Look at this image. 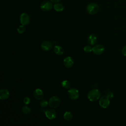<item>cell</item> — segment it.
Masks as SVG:
<instances>
[{
	"instance_id": "cell-3",
	"label": "cell",
	"mask_w": 126,
	"mask_h": 126,
	"mask_svg": "<svg viewBox=\"0 0 126 126\" xmlns=\"http://www.w3.org/2000/svg\"><path fill=\"white\" fill-rule=\"evenodd\" d=\"M49 105L52 108H58L60 105L61 100L59 97L57 96H53L49 100Z\"/></svg>"
},
{
	"instance_id": "cell-16",
	"label": "cell",
	"mask_w": 126,
	"mask_h": 126,
	"mask_svg": "<svg viewBox=\"0 0 126 126\" xmlns=\"http://www.w3.org/2000/svg\"><path fill=\"white\" fill-rule=\"evenodd\" d=\"M53 7H54V9L56 11H58V12H61L64 9L63 5L62 3H59V2L55 3V4L54 5Z\"/></svg>"
},
{
	"instance_id": "cell-25",
	"label": "cell",
	"mask_w": 126,
	"mask_h": 126,
	"mask_svg": "<svg viewBox=\"0 0 126 126\" xmlns=\"http://www.w3.org/2000/svg\"><path fill=\"white\" fill-rule=\"evenodd\" d=\"M107 97H108L109 99H110V98H113V94L112 93L109 92V93H108L107 94Z\"/></svg>"
},
{
	"instance_id": "cell-23",
	"label": "cell",
	"mask_w": 126,
	"mask_h": 126,
	"mask_svg": "<svg viewBox=\"0 0 126 126\" xmlns=\"http://www.w3.org/2000/svg\"><path fill=\"white\" fill-rule=\"evenodd\" d=\"M23 102H24V103L25 104L27 105V104H29L30 103V102H31V99H30V98L29 97H26L24 99Z\"/></svg>"
},
{
	"instance_id": "cell-18",
	"label": "cell",
	"mask_w": 126,
	"mask_h": 126,
	"mask_svg": "<svg viewBox=\"0 0 126 126\" xmlns=\"http://www.w3.org/2000/svg\"><path fill=\"white\" fill-rule=\"evenodd\" d=\"M61 84H62V87L66 89H69L71 87V84H70V82L68 80H64V81H62L61 83Z\"/></svg>"
},
{
	"instance_id": "cell-6",
	"label": "cell",
	"mask_w": 126,
	"mask_h": 126,
	"mask_svg": "<svg viewBox=\"0 0 126 126\" xmlns=\"http://www.w3.org/2000/svg\"><path fill=\"white\" fill-rule=\"evenodd\" d=\"M110 104L109 98L107 96H103L101 97L99 100V104L100 106L103 108H106Z\"/></svg>"
},
{
	"instance_id": "cell-22",
	"label": "cell",
	"mask_w": 126,
	"mask_h": 126,
	"mask_svg": "<svg viewBox=\"0 0 126 126\" xmlns=\"http://www.w3.org/2000/svg\"><path fill=\"white\" fill-rule=\"evenodd\" d=\"M84 50L86 53H91L92 51H93V48H92L90 45H87L84 47Z\"/></svg>"
},
{
	"instance_id": "cell-24",
	"label": "cell",
	"mask_w": 126,
	"mask_h": 126,
	"mask_svg": "<svg viewBox=\"0 0 126 126\" xmlns=\"http://www.w3.org/2000/svg\"><path fill=\"white\" fill-rule=\"evenodd\" d=\"M122 53L123 55L125 56H126V45H125L122 49Z\"/></svg>"
},
{
	"instance_id": "cell-7",
	"label": "cell",
	"mask_w": 126,
	"mask_h": 126,
	"mask_svg": "<svg viewBox=\"0 0 126 126\" xmlns=\"http://www.w3.org/2000/svg\"><path fill=\"white\" fill-rule=\"evenodd\" d=\"M53 7L52 3L51 1L48 0H45L41 2L40 4L41 9L44 11H50Z\"/></svg>"
},
{
	"instance_id": "cell-10",
	"label": "cell",
	"mask_w": 126,
	"mask_h": 126,
	"mask_svg": "<svg viewBox=\"0 0 126 126\" xmlns=\"http://www.w3.org/2000/svg\"><path fill=\"white\" fill-rule=\"evenodd\" d=\"M46 117L49 120H53L56 117V112L53 109H48L45 111Z\"/></svg>"
},
{
	"instance_id": "cell-15",
	"label": "cell",
	"mask_w": 126,
	"mask_h": 126,
	"mask_svg": "<svg viewBox=\"0 0 126 126\" xmlns=\"http://www.w3.org/2000/svg\"><path fill=\"white\" fill-rule=\"evenodd\" d=\"M54 51L57 55H62L63 53V48L58 45H56L54 47Z\"/></svg>"
},
{
	"instance_id": "cell-13",
	"label": "cell",
	"mask_w": 126,
	"mask_h": 126,
	"mask_svg": "<svg viewBox=\"0 0 126 126\" xmlns=\"http://www.w3.org/2000/svg\"><path fill=\"white\" fill-rule=\"evenodd\" d=\"M10 94L9 91L5 89H2L0 91V99L1 100H5L8 98L9 97Z\"/></svg>"
},
{
	"instance_id": "cell-14",
	"label": "cell",
	"mask_w": 126,
	"mask_h": 126,
	"mask_svg": "<svg viewBox=\"0 0 126 126\" xmlns=\"http://www.w3.org/2000/svg\"><path fill=\"white\" fill-rule=\"evenodd\" d=\"M97 41V38L96 36L94 34H91L89 35L88 38V43L91 45H93L95 44L96 42Z\"/></svg>"
},
{
	"instance_id": "cell-17",
	"label": "cell",
	"mask_w": 126,
	"mask_h": 126,
	"mask_svg": "<svg viewBox=\"0 0 126 126\" xmlns=\"http://www.w3.org/2000/svg\"><path fill=\"white\" fill-rule=\"evenodd\" d=\"M73 118V115L72 113L69 111L65 112L63 114V118L65 120L67 121H70Z\"/></svg>"
},
{
	"instance_id": "cell-2",
	"label": "cell",
	"mask_w": 126,
	"mask_h": 126,
	"mask_svg": "<svg viewBox=\"0 0 126 126\" xmlns=\"http://www.w3.org/2000/svg\"><path fill=\"white\" fill-rule=\"evenodd\" d=\"M98 5L96 3H91L88 5L86 7L87 12L91 15L96 14L99 10Z\"/></svg>"
},
{
	"instance_id": "cell-4",
	"label": "cell",
	"mask_w": 126,
	"mask_h": 126,
	"mask_svg": "<svg viewBox=\"0 0 126 126\" xmlns=\"http://www.w3.org/2000/svg\"><path fill=\"white\" fill-rule=\"evenodd\" d=\"M68 95L70 98L73 100L77 99L79 96V93L78 90L75 88H71L69 89L68 92Z\"/></svg>"
},
{
	"instance_id": "cell-11",
	"label": "cell",
	"mask_w": 126,
	"mask_h": 126,
	"mask_svg": "<svg viewBox=\"0 0 126 126\" xmlns=\"http://www.w3.org/2000/svg\"><path fill=\"white\" fill-rule=\"evenodd\" d=\"M73 63L74 62L72 58L69 56L65 57L63 60V64L67 68L71 67L73 66Z\"/></svg>"
},
{
	"instance_id": "cell-19",
	"label": "cell",
	"mask_w": 126,
	"mask_h": 126,
	"mask_svg": "<svg viewBox=\"0 0 126 126\" xmlns=\"http://www.w3.org/2000/svg\"><path fill=\"white\" fill-rule=\"evenodd\" d=\"M22 110V112L24 114H25L26 115L30 114L31 113V109L29 107L27 106H23Z\"/></svg>"
},
{
	"instance_id": "cell-20",
	"label": "cell",
	"mask_w": 126,
	"mask_h": 126,
	"mask_svg": "<svg viewBox=\"0 0 126 126\" xmlns=\"http://www.w3.org/2000/svg\"><path fill=\"white\" fill-rule=\"evenodd\" d=\"M25 26L24 25H21V26H19L18 27V28H17V32L19 33L20 34H22L23 33H24L25 32V30H26V28L25 27H24Z\"/></svg>"
},
{
	"instance_id": "cell-12",
	"label": "cell",
	"mask_w": 126,
	"mask_h": 126,
	"mask_svg": "<svg viewBox=\"0 0 126 126\" xmlns=\"http://www.w3.org/2000/svg\"><path fill=\"white\" fill-rule=\"evenodd\" d=\"M33 95L35 99L41 100L43 98L44 93L40 89H36L33 92Z\"/></svg>"
},
{
	"instance_id": "cell-8",
	"label": "cell",
	"mask_w": 126,
	"mask_h": 126,
	"mask_svg": "<svg viewBox=\"0 0 126 126\" xmlns=\"http://www.w3.org/2000/svg\"><path fill=\"white\" fill-rule=\"evenodd\" d=\"M104 47L102 45L97 44L93 47V52L97 55L102 54L104 51Z\"/></svg>"
},
{
	"instance_id": "cell-1",
	"label": "cell",
	"mask_w": 126,
	"mask_h": 126,
	"mask_svg": "<svg viewBox=\"0 0 126 126\" xmlns=\"http://www.w3.org/2000/svg\"><path fill=\"white\" fill-rule=\"evenodd\" d=\"M100 95L101 94L98 90L93 89L88 93L87 94V97L90 101L94 102L99 99Z\"/></svg>"
},
{
	"instance_id": "cell-5",
	"label": "cell",
	"mask_w": 126,
	"mask_h": 126,
	"mask_svg": "<svg viewBox=\"0 0 126 126\" xmlns=\"http://www.w3.org/2000/svg\"><path fill=\"white\" fill-rule=\"evenodd\" d=\"M20 21L21 24L24 26L29 25L30 22V18L29 15L26 13H23L20 15Z\"/></svg>"
},
{
	"instance_id": "cell-21",
	"label": "cell",
	"mask_w": 126,
	"mask_h": 126,
	"mask_svg": "<svg viewBox=\"0 0 126 126\" xmlns=\"http://www.w3.org/2000/svg\"><path fill=\"white\" fill-rule=\"evenodd\" d=\"M48 104L49 102L45 99H42L39 102V105L42 107H46Z\"/></svg>"
},
{
	"instance_id": "cell-9",
	"label": "cell",
	"mask_w": 126,
	"mask_h": 126,
	"mask_svg": "<svg viewBox=\"0 0 126 126\" xmlns=\"http://www.w3.org/2000/svg\"><path fill=\"white\" fill-rule=\"evenodd\" d=\"M52 43L49 40H45L43 41L41 44V49L45 51H48L52 49Z\"/></svg>"
},
{
	"instance_id": "cell-26",
	"label": "cell",
	"mask_w": 126,
	"mask_h": 126,
	"mask_svg": "<svg viewBox=\"0 0 126 126\" xmlns=\"http://www.w3.org/2000/svg\"><path fill=\"white\" fill-rule=\"evenodd\" d=\"M52 2H54V3H57L59 1H60V0H50Z\"/></svg>"
}]
</instances>
